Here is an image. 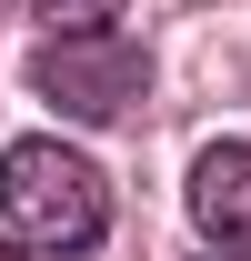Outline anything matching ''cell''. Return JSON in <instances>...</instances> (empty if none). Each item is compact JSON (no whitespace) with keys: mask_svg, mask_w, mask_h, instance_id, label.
I'll use <instances>...</instances> for the list:
<instances>
[{"mask_svg":"<svg viewBox=\"0 0 251 261\" xmlns=\"http://www.w3.org/2000/svg\"><path fill=\"white\" fill-rule=\"evenodd\" d=\"M191 221L211 251H251V141H211L191 161Z\"/></svg>","mask_w":251,"mask_h":261,"instance_id":"cell-3","label":"cell"},{"mask_svg":"<svg viewBox=\"0 0 251 261\" xmlns=\"http://www.w3.org/2000/svg\"><path fill=\"white\" fill-rule=\"evenodd\" d=\"M31 10L51 20V31H101V20H111L121 0H31Z\"/></svg>","mask_w":251,"mask_h":261,"instance_id":"cell-4","label":"cell"},{"mask_svg":"<svg viewBox=\"0 0 251 261\" xmlns=\"http://www.w3.org/2000/svg\"><path fill=\"white\" fill-rule=\"evenodd\" d=\"M0 221L40 251H91L111 231V181L61 141H10L0 151Z\"/></svg>","mask_w":251,"mask_h":261,"instance_id":"cell-1","label":"cell"},{"mask_svg":"<svg viewBox=\"0 0 251 261\" xmlns=\"http://www.w3.org/2000/svg\"><path fill=\"white\" fill-rule=\"evenodd\" d=\"M0 261H20V251H10V241H0Z\"/></svg>","mask_w":251,"mask_h":261,"instance_id":"cell-5","label":"cell"},{"mask_svg":"<svg viewBox=\"0 0 251 261\" xmlns=\"http://www.w3.org/2000/svg\"><path fill=\"white\" fill-rule=\"evenodd\" d=\"M31 91L61 121H131V100L151 91V61L131 31H51L31 50Z\"/></svg>","mask_w":251,"mask_h":261,"instance_id":"cell-2","label":"cell"}]
</instances>
